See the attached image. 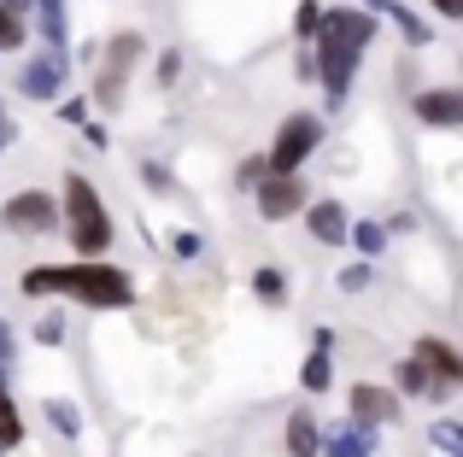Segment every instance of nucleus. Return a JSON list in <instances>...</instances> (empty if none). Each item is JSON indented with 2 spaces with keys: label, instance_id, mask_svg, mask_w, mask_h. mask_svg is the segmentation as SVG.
I'll list each match as a JSON object with an SVG mask.
<instances>
[{
  "label": "nucleus",
  "instance_id": "obj_1",
  "mask_svg": "<svg viewBox=\"0 0 463 457\" xmlns=\"http://www.w3.org/2000/svg\"><path fill=\"white\" fill-rule=\"evenodd\" d=\"M24 294L42 299H71L82 311H129L136 305V275L106 258H77V264H35L18 275Z\"/></svg>",
  "mask_w": 463,
  "mask_h": 457
},
{
  "label": "nucleus",
  "instance_id": "obj_2",
  "mask_svg": "<svg viewBox=\"0 0 463 457\" xmlns=\"http://www.w3.org/2000/svg\"><path fill=\"white\" fill-rule=\"evenodd\" d=\"M375 23H382V18L364 12V6H328L323 30H317V82H323L328 100H340V94L352 89V70H358Z\"/></svg>",
  "mask_w": 463,
  "mask_h": 457
},
{
  "label": "nucleus",
  "instance_id": "obj_3",
  "mask_svg": "<svg viewBox=\"0 0 463 457\" xmlns=\"http://www.w3.org/2000/svg\"><path fill=\"white\" fill-rule=\"evenodd\" d=\"M59 206H65V235L77 247V258H106V247H112V211H106L100 188L82 171H71L65 188H59Z\"/></svg>",
  "mask_w": 463,
  "mask_h": 457
},
{
  "label": "nucleus",
  "instance_id": "obj_4",
  "mask_svg": "<svg viewBox=\"0 0 463 457\" xmlns=\"http://www.w3.org/2000/svg\"><path fill=\"white\" fill-rule=\"evenodd\" d=\"M141 53H147V42H141L136 30H118L112 42H106V59H100V77H94V106H106V112H112V106L124 100V89H129V77H136Z\"/></svg>",
  "mask_w": 463,
  "mask_h": 457
},
{
  "label": "nucleus",
  "instance_id": "obj_5",
  "mask_svg": "<svg viewBox=\"0 0 463 457\" xmlns=\"http://www.w3.org/2000/svg\"><path fill=\"white\" fill-rule=\"evenodd\" d=\"M59 223H65V206H59V194H47V188H18V194L0 206V228H6V235H53Z\"/></svg>",
  "mask_w": 463,
  "mask_h": 457
},
{
  "label": "nucleus",
  "instance_id": "obj_6",
  "mask_svg": "<svg viewBox=\"0 0 463 457\" xmlns=\"http://www.w3.org/2000/svg\"><path fill=\"white\" fill-rule=\"evenodd\" d=\"M317 141H323V124H317L311 112H294V117H282V129H276V141H270V176H294L299 164L317 153Z\"/></svg>",
  "mask_w": 463,
  "mask_h": 457
},
{
  "label": "nucleus",
  "instance_id": "obj_7",
  "mask_svg": "<svg viewBox=\"0 0 463 457\" xmlns=\"http://www.w3.org/2000/svg\"><path fill=\"white\" fill-rule=\"evenodd\" d=\"M411 358L422 364V376H429L434 399H452V393L463 387V352H458V346H446L440 334H422V340L411 346Z\"/></svg>",
  "mask_w": 463,
  "mask_h": 457
},
{
  "label": "nucleus",
  "instance_id": "obj_8",
  "mask_svg": "<svg viewBox=\"0 0 463 457\" xmlns=\"http://www.w3.org/2000/svg\"><path fill=\"white\" fill-rule=\"evenodd\" d=\"M65 82H71V59L65 53H35L30 65L18 70L24 100H65Z\"/></svg>",
  "mask_w": 463,
  "mask_h": 457
},
{
  "label": "nucleus",
  "instance_id": "obj_9",
  "mask_svg": "<svg viewBox=\"0 0 463 457\" xmlns=\"http://www.w3.org/2000/svg\"><path fill=\"white\" fill-rule=\"evenodd\" d=\"M306 188H299V176H264L259 194H252V206H259L264 223H288L294 211H306Z\"/></svg>",
  "mask_w": 463,
  "mask_h": 457
},
{
  "label": "nucleus",
  "instance_id": "obj_10",
  "mask_svg": "<svg viewBox=\"0 0 463 457\" xmlns=\"http://www.w3.org/2000/svg\"><path fill=\"white\" fill-rule=\"evenodd\" d=\"M411 112L434 129H463V89H422L411 100Z\"/></svg>",
  "mask_w": 463,
  "mask_h": 457
},
{
  "label": "nucleus",
  "instance_id": "obj_11",
  "mask_svg": "<svg viewBox=\"0 0 463 457\" xmlns=\"http://www.w3.org/2000/svg\"><path fill=\"white\" fill-rule=\"evenodd\" d=\"M375 452V428H364V423H328L323 428V457H370Z\"/></svg>",
  "mask_w": 463,
  "mask_h": 457
},
{
  "label": "nucleus",
  "instance_id": "obj_12",
  "mask_svg": "<svg viewBox=\"0 0 463 457\" xmlns=\"http://www.w3.org/2000/svg\"><path fill=\"white\" fill-rule=\"evenodd\" d=\"M393 416H399V399L387 387H370V381H358V387H352V423L382 428V423H393Z\"/></svg>",
  "mask_w": 463,
  "mask_h": 457
},
{
  "label": "nucleus",
  "instance_id": "obj_13",
  "mask_svg": "<svg viewBox=\"0 0 463 457\" xmlns=\"http://www.w3.org/2000/svg\"><path fill=\"white\" fill-rule=\"evenodd\" d=\"M35 35L47 42V53H65V42H71V12H65V0H35Z\"/></svg>",
  "mask_w": 463,
  "mask_h": 457
},
{
  "label": "nucleus",
  "instance_id": "obj_14",
  "mask_svg": "<svg viewBox=\"0 0 463 457\" xmlns=\"http://www.w3.org/2000/svg\"><path fill=\"white\" fill-rule=\"evenodd\" d=\"M306 223H311V235L323 240V247H340V240H352V223H346V211H340V200H317V206L306 211Z\"/></svg>",
  "mask_w": 463,
  "mask_h": 457
},
{
  "label": "nucleus",
  "instance_id": "obj_15",
  "mask_svg": "<svg viewBox=\"0 0 463 457\" xmlns=\"http://www.w3.org/2000/svg\"><path fill=\"white\" fill-rule=\"evenodd\" d=\"M323 452V428H317L311 411H294L288 416V457H317Z\"/></svg>",
  "mask_w": 463,
  "mask_h": 457
},
{
  "label": "nucleus",
  "instance_id": "obj_16",
  "mask_svg": "<svg viewBox=\"0 0 463 457\" xmlns=\"http://www.w3.org/2000/svg\"><path fill=\"white\" fill-rule=\"evenodd\" d=\"M42 416H47V428H53L59 440H82V411H77L71 399H47Z\"/></svg>",
  "mask_w": 463,
  "mask_h": 457
},
{
  "label": "nucleus",
  "instance_id": "obj_17",
  "mask_svg": "<svg viewBox=\"0 0 463 457\" xmlns=\"http://www.w3.org/2000/svg\"><path fill=\"white\" fill-rule=\"evenodd\" d=\"M24 446V411L12 405V393H0V457H12Z\"/></svg>",
  "mask_w": 463,
  "mask_h": 457
},
{
  "label": "nucleus",
  "instance_id": "obj_18",
  "mask_svg": "<svg viewBox=\"0 0 463 457\" xmlns=\"http://www.w3.org/2000/svg\"><path fill=\"white\" fill-rule=\"evenodd\" d=\"M252 294H259L264 305H288V275L264 264V270H252Z\"/></svg>",
  "mask_w": 463,
  "mask_h": 457
},
{
  "label": "nucleus",
  "instance_id": "obj_19",
  "mask_svg": "<svg viewBox=\"0 0 463 457\" xmlns=\"http://www.w3.org/2000/svg\"><path fill=\"white\" fill-rule=\"evenodd\" d=\"M393 387H399V393H411V399H434V387H429V376H422L417 358H405V364L393 369Z\"/></svg>",
  "mask_w": 463,
  "mask_h": 457
},
{
  "label": "nucleus",
  "instance_id": "obj_20",
  "mask_svg": "<svg viewBox=\"0 0 463 457\" xmlns=\"http://www.w3.org/2000/svg\"><path fill=\"white\" fill-rule=\"evenodd\" d=\"M323 18H328V6H323V0H299V12H294V30H299V42H317Z\"/></svg>",
  "mask_w": 463,
  "mask_h": 457
},
{
  "label": "nucleus",
  "instance_id": "obj_21",
  "mask_svg": "<svg viewBox=\"0 0 463 457\" xmlns=\"http://www.w3.org/2000/svg\"><path fill=\"white\" fill-rule=\"evenodd\" d=\"M12 364H18V334L0 317V393H12Z\"/></svg>",
  "mask_w": 463,
  "mask_h": 457
},
{
  "label": "nucleus",
  "instance_id": "obj_22",
  "mask_svg": "<svg viewBox=\"0 0 463 457\" xmlns=\"http://www.w3.org/2000/svg\"><path fill=\"white\" fill-rule=\"evenodd\" d=\"M328 381H335V369H328V352H311L306 369H299V387H306V393H323Z\"/></svg>",
  "mask_w": 463,
  "mask_h": 457
},
{
  "label": "nucleus",
  "instance_id": "obj_23",
  "mask_svg": "<svg viewBox=\"0 0 463 457\" xmlns=\"http://www.w3.org/2000/svg\"><path fill=\"white\" fill-rule=\"evenodd\" d=\"M24 35H30V23H24V18H12V6L0 0V53H18V47H24Z\"/></svg>",
  "mask_w": 463,
  "mask_h": 457
},
{
  "label": "nucleus",
  "instance_id": "obj_24",
  "mask_svg": "<svg viewBox=\"0 0 463 457\" xmlns=\"http://www.w3.org/2000/svg\"><path fill=\"white\" fill-rule=\"evenodd\" d=\"M429 440H434V452L463 457V423H452V416H446V423H434V428H429Z\"/></svg>",
  "mask_w": 463,
  "mask_h": 457
},
{
  "label": "nucleus",
  "instance_id": "obj_25",
  "mask_svg": "<svg viewBox=\"0 0 463 457\" xmlns=\"http://www.w3.org/2000/svg\"><path fill=\"white\" fill-rule=\"evenodd\" d=\"M352 240H358L364 264H370L375 252H387V228H382V223H352Z\"/></svg>",
  "mask_w": 463,
  "mask_h": 457
},
{
  "label": "nucleus",
  "instance_id": "obj_26",
  "mask_svg": "<svg viewBox=\"0 0 463 457\" xmlns=\"http://www.w3.org/2000/svg\"><path fill=\"white\" fill-rule=\"evenodd\" d=\"M382 12H393V23H399V30H405V42H411V47H422V42H429V35H434V30H429V23H422V18H411V6H393V0H387Z\"/></svg>",
  "mask_w": 463,
  "mask_h": 457
},
{
  "label": "nucleus",
  "instance_id": "obj_27",
  "mask_svg": "<svg viewBox=\"0 0 463 457\" xmlns=\"http://www.w3.org/2000/svg\"><path fill=\"white\" fill-rule=\"evenodd\" d=\"M65 340V311H42L35 317V346H59Z\"/></svg>",
  "mask_w": 463,
  "mask_h": 457
},
{
  "label": "nucleus",
  "instance_id": "obj_28",
  "mask_svg": "<svg viewBox=\"0 0 463 457\" xmlns=\"http://www.w3.org/2000/svg\"><path fill=\"white\" fill-rule=\"evenodd\" d=\"M370 287V264H346L340 270V294H364Z\"/></svg>",
  "mask_w": 463,
  "mask_h": 457
},
{
  "label": "nucleus",
  "instance_id": "obj_29",
  "mask_svg": "<svg viewBox=\"0 0 463 457\" xmlns=\"http://www.w3.org/2000/svg\"><path fill=\"white\" fill-rule=\"evenodd\" d=\"M176 77H182V53H176V47H165V53H158V89H170Z\"/></svg>",
  "mask_w": 463,
  "mask_h": 457
},
{
  "label": "nucleus",
  "instance_id": "obj_30",
  "mask_svg": "<svg viewBox=\"0 0 463 457\" xmlns=\"http://www.w3.org/2000/svg\"><path fill=\"white\" fill-rule=\"evenodd\" d=\"M170 252H176V258H200V252H205V240L194 235V228H182V235H170Z\"/></svg>",
  "mask_w": 463,
  "mask_h": 457
},
{
  "label": "nucleus",
  "instance_id": "obj_31",
  "mask_svg": "<svg viewBox=\"0 0 463 457\" xmlns=\"http://www.w3.org/2000/svg\"><path fill=\"white\" fill-rule=\"evenodd\" d=\"M89 106H94V100L71 94V100H59V117H65V124H89Z\"/></svg>",
  "mask_w": 463,
  "mask_h": 457
},
{
  "label": "nucleus",
  "instance_id": "obj_32",
  "mask_svg": "<svg viewBox=\"0 0 463 457\" xmlns=\"http://www.w3.org/2000/svg\"><path fill=\"white\" fill-rule=\"evenodd\" d=\"M264 176H270V159H247V164H241V182H252V188H259Z\"/></svg>",
  "mask_w": 463,
  "mask_h": 457
},
{
  "label": "nucleus",
  "instance_id": "obj_33",
  "mask_svg": "<svg viewBox=\"0 0 463 457\" xmlns=\"http://www.w3.org/2000/svg\"><path fill=\"white\" fill-rule=\"evenodd\" d=\"M141 182H147V188H170V171H165V164H141Z\"/></svg>",
  "mask_w": 463,
  "mask_h": 457
},
{
  "label": "nucleus",
  "instance_id": "obj_34",
  "mask_svg": "<svg viewBox=\"0 0 463 457\" xmlns=\"http://www.w3.org/2000/svg\"><path fill=\"white\" fill-rule=\"evenodd\" d=\"M82 135H89V147H112V135H106V124H94V117L82 124Z\"/></svg>",
  "mask_w": 463,
  "mask_h": 457
},
{
  "label": "nucleus",
  "instance_id": "obj_35",
  "mask_svg": "<svg viewBox=\"0 0 463 457\" xmlns=\"http://www.w3.org/2000/svg\"><path fill=\"white\" fill-rule=\"evenodd\" d=\"M12 141H18V124H12V117H0V153H12Z\"/></svg>",
  "mask_w": 463,
  "mask_h": 457
},
{
  "label": "nucleus",
  "instance_id": "obj_36",
  "mask_svg": "<svg viewBox=\"0 0 463 457\" xmlns=\"http://www.w3.org/2000/svg\"><path fill=\"white\" fill-rule=\"evenodd\" d=\"M429 6H434V12H446V18H458V23H463V0H429Z\"/></svg>",
  "mask_w": 463,
  "mask_h": 457
},
{
  "label": "nucleus",
  "instance_id": "obj_37",
  "mask_svg": "<svg viewBox=\"0 0 463 457\" xmlns=\"http://www.w3.org/2000/svg\"><path fill=\"white\" fill-rule=\"evenodd\" d=\"M6 6H12V18H24V12H35V0H6ZM24 23H30V18H24Z\"/></svg>",
  "mask_w": 463,
  "mask_h": 457
},
{
  "label": "nucleus",
  "instance_id": "obj_38",
  "mask_svg": "<svg viewBox=\"0 0 463 457\" xmlns=\"http://www.w3.org/2000/svg\"><path fill=\"white\" fill-rule=\"evenodd\" d=\"M358 6H364V12H382V6H387V0H358Z\"/></svg>",
  "mask_w": 463,
  "mask_h": 457
},
{
  "label": "nucleus",
  "instance_id": "obj_39",
  "mask_svg": "<svg viewBox=\"0 0 463 457\" xmlns=\"http://www.w3.org/2000/svg\"><path fill=\"white\" fill-rule=\"evenodd\" d=\"M0 117H6V112H0Z\"/></svg>",
  "mask_w": 463,
  "mask_h": 457
}]
</instances>
